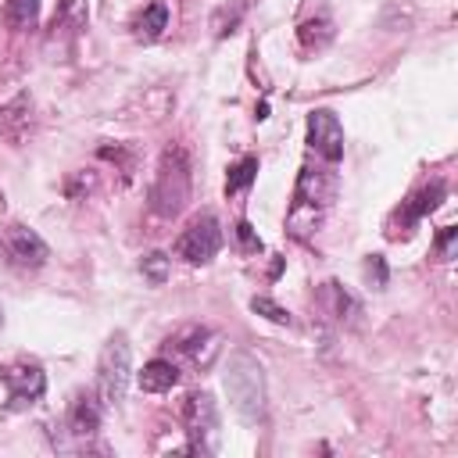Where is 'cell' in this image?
<instances>
[{"label":"cell","instance_id":"obj_10","mask_svg":"<svg viewBox=\"0 0 458 458\" xmlns=\"http://www.w3.org/2000/svg\"><path fill=\"white\" fill-rule=\"evenodd\" d=\"M4 386H7V394H11V404H14V408H25V404H32V401L43 397L47 376H43L39 365H11V369L4 372Z\"/></svg>","mask_w":458,"mask_h":458},{"label":"cell","instance_id":"obj_17","mask_svg":"<svg viewBox=\"0 0 458 458\" xmlns=\"http://www.w3.org/2000/svg\"><path fill=\"white\" fill-rule=\"evenodd\" d=\"M243 14H247V0H225V4L211 14V32H215L218 39H225V36L240 25Z\"/></svg>","mask_w":458,"mask_h":458},{"label":"cell","instance_id":"obj_20","mask_svg":"<svg viewBox=\"0 0 458 458\" xmlns=\"http://www.w3.org/2000/svg\"><path fill=\"white\" fill-rule=\"evenodd\" d=\"M140 268H143V279H150L154 286H161V283L168 279V254L150 250V254L140 261Z\"/></svg>","mask_w":458,"mask_h":458},{"label":"cell","instance_id":"obj_12","mask_svg":"<svg viewBox=\"0 0 458 458\" xmlns=\"http://www.w3.org/2000/svg\"><path fill=\"white\" fill-rule=\"evenodd\" d=\"M100 429V404L93 394H75L72 408H68V433L79 440H89Z\"/></svg>","mask_w":458,"mask_h":458},{"label":"cell","instance_id":"obj_15","mask_svg":"<svg viewBox=\"0 0 458 458\" xmlns=\"http://www.w3.org/2000/svg\"><path fill=\"white\" fill-rule=\"evenodd\" d=\"M297 39H301V47H304V50H322V47L333 39V21H329L326 14L308 18V21L297 29Z\"/></svg>","mask_w":458,"mask_h":458},{"label":"cell","instance_id":"obj_19","mask_svg":"<svg viewBox=\"0 0 458 458\" xmlns=\"http://www.w3.org/2000/svg\"><path fill=\"white\" fill-rule=\"evenodd\" d=\"M254 175H258V157H243V161H236V165L229 168L225 193H240V190H247V186L254 182Z\"/></svg>","mask_w":458,"mask_h":458},{"label":"cell","instance_id":"obj_18","mask_svg":"<svg viewBox=\"0 0 458 458\" xmlns=\"http://www.w3.org/2000/svg\"><path fill=\"white\" fill-rule=\"evenodd\" d=\"M36 18H39V0H7L4 4V21L11 29H29V25H36Z\"/></svg>","mask_w":458,"mask_h":458},{"label":"cell","instance_id":"obj_11","mask_svg":"<svg viewBox=\"0 0 458 458\" xmlns=\"http://www.w3.org/2000/svg\"><path fill=\"white\" fill-rule=\"evenodd\" d=\"M7 247H11V258H14L18 265H29V268H39V265L47 261V254H50L47 243L39 240V233L29 229V225H11Z\"/></svg>","mask_w":458,"mask_h":458},{"label":"cell","instance_id":"obj_3","mask_svg":"<svg viewBox=\"0 0 458 458\" xmlns=\"http://www.w3.org/2000/svg\"><path fill=\"white\" fill-rule=\"evenodd\" d=\"M225 394L233 401V408L247 419V422H261L265 419V369L254 354L236 351L229 358L225 369Z\"/></svg>","mask_w":458,"mask_h":458},{"label":"cell","instance_id":"obj_23","mask_svg":"<svg viewBox=\"0 0 458 458\" xmlns=\"http://www.w3.org/2000/svg\"><path fill=\"white\" fill-rule=\"evenodd\" d=\"M454 236H458V229H454V225H444V229H440V236H437V254H440L444 261L454 254Z\"/></svg>","mask_w":458,"mask_h":458},{"label":"cell","instance_id":"obj_22","mask_svg":"<svg viewBox=\"0 0 458 458\" xmlns=\"http://www.w3.org/2000/svg\"><path fill=\"white\" fill-rule=\"evenodd\" d=\"M236 240H240V250H243V254H258V250H261V236L254 233L250 222H240V225H236Z\"/></svg>","mask_w":458,"mask_h":458},{"label":"cell","instance_id":"obj_7","mask_svg":"<svg viewBox=\"0 0 458 458\" xmlns=\"http://www.w3.org/2000/svg\"><path fill=\"white\" fill-rule=\"evenodd\" d=\"M218 247H222V229H218L215 215H200V218H193L190 229L179 236L175 254H179L182 261H190V265H204V261H211V258L218 254Z\"/></svg>","mask_w":458,"mask_h":458},{"label":"cell","instance_id":"obj_14","mask_svg":"<svg viewBox=\"0 0 458 458\" xmlns=\"http://www.w3.org/2000/svg\"><path fill=\"white\" fill-rule=\"evenodd\" d=\"M165 29H168V7L165 4H147L132 21V36L143 43H154Z\"/></svg>","mask_w":458,"mask_h":458},{"label":"cell","instance_id":"obj_13","mask_svg":"<svg viewBox=\"0 0 458 458\" xmlns=\"http://www.w3.org/2000/svg\"><path fill=\"white\" fill-rule=\"evenodd\" d=\"M136 379H140V390H147V394H165V390H172V386L179 383V369H175V361L154 358V361L143 365V372H140Z\"/></svg>","mask_w":458,"mask_h":458},{"label":"cell","instance_id":"obj_4","mask_svg":"<svg viewBox=\"0 0 458 458\" xmlns=\"http://www.w3.org/2000/svg\"><path fill=\"white\" fill-rule=\"evenodd\" d=\"M129 372H132L129 340H125V333H114V336L104 344L100 361H97V394H100L104 404H118V401L125 397Z\"/></svg>","mask_w":458,"mask_h":458},{"label":"cell","instance_id":"obj_9","mask_svg":"<svg viewBox=\"0 0 458 458\" xmlns=\"http://www.w3.org/2000/svg\"><path fill=\"white\" fill-rule=\"evenodd\" d=\"M168 347H172L175 354H182L190 365L208 369V365L215 361L222 340H218V333L208 329V326H182L175 336H168Z\"/></svg>","mask_w":458,"mask_h":458},{"label":"cell","instance_id":"obj_2","mask_svg":"<svg viewBox=\"0 0 458 458\" xmlns=\"http://www.w3.org/2000/svg\"><path fill=\"white\" fill-rule=\"evenodd\" d=\"M190 190H193L190 157H186L182 147H168L161 154V161H157V175H154V186H150V208H154V215L175 218L190 204Z\"/></svg>","mask_w":458,"mask_h":458},{"label":"cell","instance_id":"obj_1","mask_svg":"<svg viewBox=\"0 0 458 458\" xmlns=\"http://www.w3.org/2000/svg\"><path fill=\"white\" fill-rule=\"evenodd\" d=\"M333 193H336L333 172L304 165L301 175H297V190H293L290 211H286V229H290L297 240H308V236L322 225V218H326V211H329V204H333Z\"/></svg>","mask_w":458,"mask_h":458},{"label":"cell","instance_id":"obj_16","mask_svg":"<svg viewBox=\"0 0 458 458\" xmlns=\"http://www.w3.org/2000/svg\"><path fill=\"white\" fill-rule=\"evenodd\" d=\"M322 304H326V311H329L333 318H340V322L358 311V301H354L340 283H326V286H322Z\"/></svg>","mask_w":458,"mask_h":458},{"label":"cell","instance_id":"obj_21","mask_svg":"<svg viewBox=\"0 0 458 458\" xmlns=\"http://www.w3.org/2000/svg\"><path fill=\"white\" fill-rule=\"evenodd\" d=\"M250 311L261 315V318H268V322H276V326H290V311L279 308L272 297H254V301H250Z\"/></svg>","mask_w":458,"mask_h":458},{"label":"cell","instance_id":"obj_8","mask_svg":"<svg viewBox=\"0 0 458 458\" xmlns=\"http://www.w3.org/2000/svg\"><path fill=\"white\" fill-rule=\"evenodd\" d=\"M308 147L322 157V161H340L344 157V125L333 111L326 107H315L308 114Z\"/></svg>","mask_w":458,"mask_h":458},{"label":"cell","instance_id":"obj_25","mask_svg":"<svg viewBox=\"0 0 458 458\" xmlns=\"http://www.w3.org/2000/svg\"><path fill=\"white\" fill-rule=\"evenodd\" d=\"M0 322H4V311H0Z\"/></svg>","mask_w":458,"mask_h":458},{"label":"cell","instance_id":"obj_24","mask_svg":"<svg viewBox=\"0 0 458 458\" xmlns=\"http://www.w3.org/2000/svg\"><path fill=\"white\" fill-rule=\"evenodd\" d=\"M365 272H369V279L376 276V286H383V283H386V268H383V261H379L376 254L369 258V265H365Z\"/></svg>","mask_w":458,"mask_h":458},{"label":"cell","instance_id":"obj_6","mask_svg":"<svg viewBox=\"0 0 458 458\" xmlns=\"http://www.w3.org/2000/svg\"><path fill=\"white\" fill-rule=\"evenodd\" d=\"M440 200H444V182H440V179L429 182V186H422V190H415V193H411L408 200H401V208L390 215V222H386V236H390V240L411 236V229L422 222V215H429Z\"/></svg>","mask_w":458,"mask_h":458},{"label":"cell","instance_id":"obj_5","mask_svg":"<svg viewBox=\"0 0 458 458\" xmlns=\"http://www.w3.org/2000/svg\"><path fill=\"white\" fill-rule=\"evenodd\" d=\"M182 426L190 437V451H211V440L218 433V408L211 394H190L182 401Z\"/></svg>","mask_w":458,"mask_h":458}]
</instances>
